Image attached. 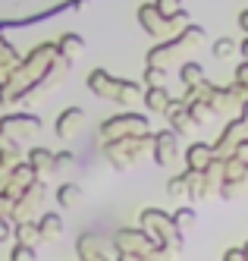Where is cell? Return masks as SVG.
I'll list each match as a JSON object with an SVG mask.
<instances>
[{
    "label": "cell",
    "mask_w": 248,
    "mask_h": 261,
    "mask_svg": "<svg viewBox=\"0 0 248 261\" xmlns=\"http://www.w3.org/2000/svg\"><path fill=\"white\" fill-rule=\"evenodd\" d=\"M192 220H195V211H188V208H182V211L176 214V223H179V227H188Z\"/></svg>",
    "instance_id": "7a4b0ae2"
},
{
    "label": "cell",
    "mask_w": 248,
    "mask_h": 261,
    "mask_svg": "<svg viewBox=\"0 0 248 261\" xmlns=\"http://www.w3.org/2000/svg\"><path fill=\"white\" fill-rule=\"evenodd\" d=\"M242 255H245V258H248V246H245V252H242Z\"/></svg>",
    "instance_id": "5b68a950"
},
{
    "label": "cell",
    "mask_w": 248,
    "mask_h": 261,
    "mask_svg": "<svg viewBox=\"0 0 248 261\" xmlns=\"http://www.w3.org/2000/svg\"><path fill=\"white\" fill-rule=\"evenodd\" d=\"M239 22H242V25H245V29H248V10H245V13H242V19H239Z\"/></svg>",
    "instance_id": "277c9868"
},
{
    "label": "cell",
    "mask_w": 248,
    "mask_h": 261,
    "mask_svg": "<svg viewBox=\"0 0 248 261\" xmlns=\"http://www.w3.org/2000/svg\"><path fill=\"white\" fill-rule=\"evenodd\" d=\"M160 10L170 13V10H176V0H160Z\"/></svg>",
    "instance_id": "3957f363"
},
{
    "label": "cell",
    "mask_w": 248,
    "mask_h": 261,
    "mask_svg": "<svg viewBox=\"0 0 248 261\" xmlns=\"http://www.w3.org/2000/svg\"><path fill=\"white\" fill-rule=\"evenodd\" d=\"M233 50H236V44H233L230 38H220V41L214 44V54H217V57H230Z\"/></svg>",
    "instance_id": "6da1fadb"
}]
</instances>
